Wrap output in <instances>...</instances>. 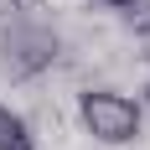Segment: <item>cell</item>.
I'll list each match as a JSON object with an SVG mask.
<instances>
[{
  "mask_svg": "<svg viewBox=\"0 0 150 150\" xmlns=\"http://www.w3.org/2000/svg\"><path fill=\"white\" fill-rule=\"evenodd\" d=\"M88 5H98V11H119V16H135L145 0H88Z\"/></svg>",
  "mask_w": 150,
  "mask_h": 150,
  "instance_id": "277c9868",
  "label": "cell"
},
{
  "mask_svg": "<svg viewBox=\"0 0 150 150\" xmlns=\"http://www.w3.org/2000/svg\"><path fill=\"white\" fill-rule=\"evenodd\" d=\"M78 119L98 145H129L140 140V124H145V104L129 98L119 88H88L78 98Z\"/></svg>",
  "mask_w": 150,
  "mask_h": 150,
  "instance_id": "7a4b0ae2",
  "label": "cell"
},
{
  "mask_svg": "<svg viewBox=\"0 0 150 150\" xmlns=\"http://www.w3.org/2000/svg\"><path fill=\"white\" fill-rule=\"evenodd\" d=\"M57 57H62V36L31 11H11V21H0V67L11 78H42Z\"/></svg>",
  "mask_w": 150,
  "mask_h": 150,
  "instance_id": "6da1fadb",
  "label": "cell"
},
{
  "mask_svg": "<svg viewBox=\"0 0 150 150\" xmlns=\"http://www.w3.org/2000/svg\"><path fill=\"white\" fill-rule=\"evenodd\" d=\"M0 150H36V135H31V124L21 119L11 104H0Z\"/></svg>",
  "mask_w": 150,
  "mask_h": 150,
  "instance_id": "3957f363",
  "label": "cell"
},
{
  "mask_svg": "<svg viewBox=\"0 0 150 150\" xmlns=\"http://www.w3.org/2000/svg\"><path fill=\"white\" fill-rule=\"evenodd\" d=\"M135 16H140V21H145V31H150V0H145V5H140Z\"/></svg>",
  "mask_w": 150,
  "mask_h": 150,
  "instance_id": "8992f818",
  "label": "cell"
},
{
  "mask_svg": "<svg viewBox=\"0 0 150 150\" xmlns=\"http://www.w3.org/2000/svg\"><path fill=\"white\" fill-rule=\"evenodd\" d=\"M11 11H42V0H11Z\"/></svg>",
  "mask_w": 150,
  "mask_h": 150,
  "instance_id": "5b68a950",
  "label": "cell"
}]
</instances>
